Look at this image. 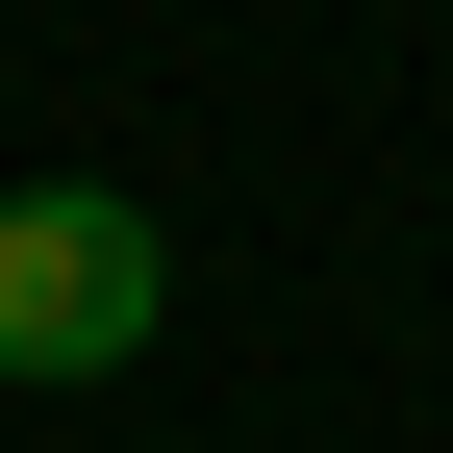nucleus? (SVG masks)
Masks as SVG:
<instances>
[{
  "label": "nucleus",
  "mask_w": 453,
  "mask_h": 453,
  "mask_svg": "<svg viewBox=\"0 0 453 453\" xmlns=\"http://www.w3.org/2000/svg\"><path fill=\"white\" fill-rule=\"evenodd\" d=\"M151 327H177V226L127 177H0V378H26V403L127 378Z\"/></svg>",
  "instance_id": "f257e3e1"
}]
</instances>
